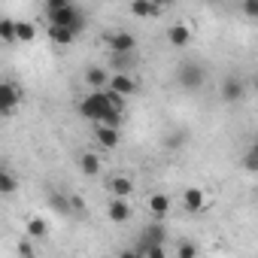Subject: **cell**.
Segmentation results:
<instances>
[{
    "mask_svg": "<svg viewBox=\"0 0 258 258\" xmlns=\"http://www.w3.org/2000/svg\"><path fill=\"white\" fill-rule=\"evenodd\" d=\"M106 109H112V106H109V100H106V91H103V88H91V91L82 97V103H79V115H82V118H88V121H100Z\"/></svg>",
    "mask_w": 258,
    "mask_h": 258,
    "instance_id": "6da1fadb",
    "label": "cell"
},
{
    "mask_svg": "<svg viewBox=\"0 0 258 258\" xmlns=\"http://www.w3.org/2000/svg\"><path fill=\"white\" fill-rule=\"evenodd\" d=\"M49 25H64V28H70L73 34H79V31L85 28V19H82V13H79L73 4H67V7L49 10Z\"/></svg>",
    "mask_w": 258,
    "mask_h": 258,
    "instance_id": "7a4b0ae2",
    "label": "cell"
},
{
    "mask_svg": "<svg viewBox=\"0 0 258 258\" xmlns=\"http://www.w3.org/2000/svg\"><path fill=\"white\" fill-rule=\"evenodd\" d=\"M176 79H179V85H182L185 91H198V88L204 85L207 73H204L201 64H195V61H182L179 70H176Z\"/></svg>",
    "mask_w": 258,
    "mask_h": 258,
    "instance_id": "3957f363",
    "label": "cell"
},
{
    "mask_svg": "<svg viewBox=\"0 0 258 258\" xmlns=\"http://www.w3.org/2000/svg\"><path fill=\"white\" fill-rule=\"evenodd\" d=\"M19 100H22V88L16 82H7V79L0 82V118L13 115L16 106H19Z\"/></svg>",
    "mask_w": 258,
    "mask_h": 258,
    "instance_id": "277c9868",
    "label": "cell"
},
{
    "mask_svg": "<svg viewBox=\"0 0 258 258\" xmlns=\"http://www.w3.org/2000/svg\"><path fill=\"white\" fill-rule=\"evenodd\" d=\"M106 88H109V91H115V94H121V97H131V94H137V91H140V82H137L131 73H109Z\"/></svg>",
    "mask_w": 258,
    "mask_h": 258,
    "instance_id": "5b68a950",
    "label": "cell"
},
{
    "mask_svg": "<svg viewBox=\"0 0 258 258\" xmlns=\"http://www.w3.org/2000/svg\"><path fill=\"white\" fill-rule=\"evenodd\" d=\"M219 94H222L225 103H237V100H243V94H246V82H243L240 76H225Z\"/></svg>",
    "mask_w": 258,
    "mask_h": 258,
    "instance_id": "8992f818",
    "label": "cell"
},
{
    "mask_svg": "<svg viewBox=\"0 0 258 258\" xmlns=\"http://www.w3.org/2000/svg\"><path fill=\"white\" fill-rule=\"evenodd\" d=\"M106 46H109V52H137V40H134V34H127V31L109 34Z\"/></svg>",
    "mask_w": 258,
    "mask_h": 258,
    "instance_id": "52a82bcc",
    "label": "cell"
},
{
    "mask_svg": "<svg viewBox=\"0 0 258 258\" xmlns=\"http://www.w3.org/2000/svg\"><path fill=\"white\" fill-rule=\"evenodd\" d=\"M94 140H97L103 149H115V146H118V127L94 121Z\"/></svg>",
    "mask_w": 258,
    "mask_h": 258,
    "instance_id": "ba28073f",
    "label": "cell"
},
{
    "mask_svg": "<svg viewBox=\"0 0 258 258\" xmlns=\"http://www.w3.org/2000/svg\"><path fill=\"white\" fill-rule=\"evenodd\" d=\"M106 216H109V222H115V225L127 222V219H131V204H127V198H112L109 207H106Z\"/></svg>",
    "mask_w": 258,
    "mask_h": 258,
    "instance_id": "9c48e42d",
    "label": "cell"
},
{
    "mask_svg": "<svg viewBox=\"0 0 258 258\" xmlns=\"http://www.w3.org/2000/svg\"><path fill=\"white\" fill-rule=\"evenodd\" d=\"M106 188H109L112 198H127V195L134 191V179L131 176H109L106 179Z\"/></svg>",
    "mask_w": 258,
    "mask_h": 258,
    "instance_id": "30bf717a",
    "label": "cell"
},
{
    "mask_svg": "<svg viewBox=\"0 0 258 258\" xmlns=\"http://www.w3.org/2000/svg\"><path fill=\"white\" fill-rule=\"evenodd\" d=\"M109 64H112L115 73H127L134 64H140V55L137 52H112V61Z\"/></svg>",
    "mask_w": 258,
    "mask_h": 258,
    "instance_id": "8fae6325",
    "label": "cell"
},
{
    "mask_svg": "<svg viewBox=\"0 0 258 258\" xmlns=\"http://www.w3.org/2000/svg\"><path fill=\"white\" fill-rule=\"evenodd\" d=\"M182 204H185V210H188V213H201V210L207 207V195H204L198 185H191V188H185Z\"/></svg>",
    "mask_w": 258,
    "mask_h": 258,
    "instance_id": "7c38bea8",
    "label": "cell"
},
{
    "mask_svg": "<svg viewBox=\"0 0 258 258\" xmlns=\"http://www.w3.org/2000/svg\"><path fill=\"white\" fill-rule=\"evenodd\" d=\"M167 40H170V46L185 49V46L191 43V28H188V25H173V28L167 31Z\"/></svg>",
    "mask_w": 258,
    "mask_h": 258,
    "instance_id": "4fadbf2b",
    "label": "cell"
},
{
    "mask_svg": "<svg viewBox=\"0 0 258 258\" xmlns=\"http://www.w3.org/2000/svg\"><path fill=\"white\" fill-rule=\"evenodd\" d=\"M131 13L140 16V19H155V16L161 13V7L152 4V0H134V4H131Z\"/></svg>",
    "mask_w": 258,
    "mask_h": 258,
    "instance_id": "5bb4252c",
    "label": "cell"
},
{
    "mask_svg": "<svg viewBox=\"0 0 258 258\" xmlns=\"http://www.w3.org/2000/svg\"><path fill=\"white\" fill-rule=\"evenodd\" d=\"M106 79H109V73L103 67H88L85 70V85L88 88H106Z\"/></svg>",
    "mask_w": 258,
    "mask_h": 258,
    "instance_id": "9a60e30c",
    "label": "cell"
},
{
    "mask_svg": "<svg viewBox=\"0 0 258 258\" xmlns=\"http://www.w3.org/2000/svg\"><path fill=\"white\" fill-rule=\"evenodd\" d=\"M149 213H152L155 219H164V216L170 213V198H167V195H152V198H149Z\"/></svg>",
    "mask_w": 258,
    "mask_h": 258,
    "instance_id": "2e32d148",
    "label": "cell"
},
{
    "mask_svg": "<svg viewBox=\"0 0 258 258\" xmlns=\"http://www.w3.org/2000/svg\"><path fill=\"white\" fill-rule=\"evenodd\" d=\"M164 225H161V219H155L146 231H143V246H149V243H164Z\"/></svg>",
    "mask_w": 258,
    "mask_h": 258,
    "instance_id": "e0dca14e",
    "label": "cell"
},
{
    "mask_svg": "<svg viewBox=\"0 0 258 258\" xmlns=\"http://www.w3.org/2000/svg\"><path fill=\"white\" fill-rule=\"evenodd\" d=\"M49 37H52V43H58V46H67V43H73V31L70 28H64V25H49Z\"/></svg>",
    "mask_w": 258,
    "mask_h": 258,
    "instance_id": "ac0fdd59",
    "label": "cell"
},
{
    "mask_svg": "<svg viewBox=\"0 0 258 258\" xmlns=\"http://www.w3.org/2000/svg\"><path fill=\"white\" fill-rule=\"evenodd\" d=\"M79 170H82L85 176H97V173H100V158H97L94 152H85V155L79 158Z\"/></svg>",
    "mask_w": 258,
    "mask_h": 258,
    "instance_id": "d6986e66",
    "label": "cell"
},
{
    "mask_svg": "<svg viewBox=\"0 0 258 258\" xmlns=\"http://www.w3.org/2000/svg\"><path fill=\"white\" fill-rule=\"evenodd\" d=\"M16 191H19L16 173H10L7 167H0V195H16Z\"/></svg>",
    "mask_w": 258,
    "mask_h": 258,
    "instance_id": "ffe728a7",
    "label": "cell"
},
{
    "mask_svg": "<svg viewBox=\"0 0 258 258\" xmlns=\"http://www.w3.org/2000/svg\"><path fill=\"white\" fill-rule=\"evenodd\" d=\"M37 37V28L31 22H16V43H31Z\"/></svg>",
    "mask_w": 258,
    "mask_h": 258,
    "instance_id": "44dd1931",
    "label": "cell"
},
{
    "mask_svg": "<svg viewBox=\"0 0 258 258\" xmlns=\"http://www.w3.org/2000/svg\"><path fill=\"white\" fill-rule=\"evenodd\" d=\"M0 43H16V19H0Z\"/></svg>",
    "mask_w": 258,
    "mask_h": 258,
    "instance_id": "7402d4cb",
    "label": "cell"
},
{
    "mask_svg": "<svg viewBox=\"0 0 258 258\" xmlns=\"http://www.w3.org/2000/svg\"><path fill=\"white\" fill-rule=\"evenodd\" d=\"M46 231H49V225H46L43 219H31V222H28V237L43 240V237H46Z\"/></svg>",
    "mask_w": 258,
    "mask_h": 258,
    "instance_id": "603a6c76",
    "label": "cell"
},
{
    "mask_svg": "<svg viewBox=\"0 0 258 258\" xmlns=\"http://www.w3.org/2000/svg\"><path fill=\"white\" fill-rule=\"evenodd\" d=\"M49 204H52L58 213H70V198H64V195H58V191L49 195Z\"/></svg>",
    "mask_w": 258,
    "mask_h": 258,
    "instance_id": "cb8c5ba5",
    "label": "cell"
},
{
    "mask_svg": "<svg viewBox=\"0 0 258 258\" xmlns=\"http://www.w3.org/2000/svg\"><path fill=\"white\" fill-rule=\"evenodd\" d=\"M100 124H112V127H118V124H121V112H118V109H106L103 118H100Z\"/></svg>",
    "mask_w": 258,
    "mask_h": 258,
    "instance_id": "d4e9b609",
    "label": "cell"
},
{
    "mask_svg": "<svg viewBox=\"0 0 258 258\" xmlns=\"http://www.w3.org/2000/svg\"><path fill=\"white\" fill-rule=\"evenodd\" d=\"M243 167H246L249 173H255V170H258V152H255V149H249V152L243 155Z\"/></svg>",
    "mask_w": 258,
    "mask_h": 258,
    "instance_id": "484cf974",
    "label": "cell"
},
{
    "mask_svg": "<svg viewBox=\"0 0 258 258\" xmlns=\"http://www.w3.org/2000/svg\"><path fill=\"white\" fill-rule=\"evenodd\" d=\"M176 255H179V258H195V255H198V246H195V243H179V246H176Z\"/></svg>",
    "mask_w": 258,
    "mask_h": 258,
    "instance_id": "4316f807",
    "label": "cell"
},
{
    "mask_svg": "<svg viewBox=\"0 0 258 258\" xmlns=\"http://www.w3.org/2000/svg\"><path fill=\"white\" fill-rule=\"evenodd\" d=\"M243 16L246 19H258V0H243Z\"/></svg>",
    "mask_w": 258,
    "mask_h": 258,
    "instance_id": "83f0119b",
    "label": "cell"
},
{
    "mask_svg": "<svg viewBox=\"0 0 258 258\" xmlns=\"http://www.w3.org/2000/svg\"><path fill=\"white\" fill-rule=\"evenodd\" d=\"M73 0H46V10H58V7H67Z\"/></svg>",
    "mask_w": 258,
    "mask_h": 258,
    "instance_id": "f1b7e54d",
    "label": "cell"
},
{
    "mask_svg": "<svg viewBox=\"0 0 258 258\" xmlns=\"http://www.w3.org/2000/svg\"><path fill=\"white\" fill-rule=\"evenodd\" d=\"M19 252H22V255H34V246H31V243H22Z\"/></svg>",
    "mask_w": 258,
    "mask_h": 258,
    "instance_id": "f546056e",
    "label": "cell"
},
{
    "mask_svg": "<svg viewBox=\"0 0 258 258\" xmlns=\"http://www.w3.org/2000/svg\"><path fill=\"white\" fill-rule=\"evenodd\" d=\"M152 4H158V7H167V4H173V0H152Z\"/></svg>",
    "mask_w": 258,
    "mask_h": 258,
    "instance_id": "4dcf8cb0",
    "label": "cell"
}]
</instances>
